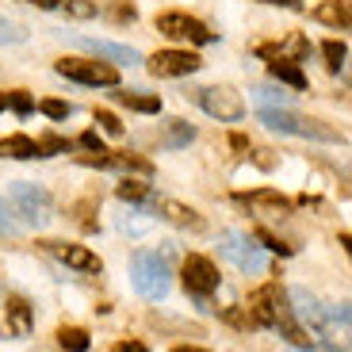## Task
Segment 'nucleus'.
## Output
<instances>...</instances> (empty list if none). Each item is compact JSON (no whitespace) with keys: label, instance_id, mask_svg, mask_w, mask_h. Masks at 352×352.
Here are the masks:
<instances>
[{"label":"nucleus","instance_id":"4468645a","mask_svg":"<svg viewBox=\"0 0 352 352\" xmlns=\"http://www.w3.org/2000/svg\"><path fill=\"white\" fill-rule=\"evenodd\" d=\"M4 318H8V333H12V337H27V333H31V326H35V318H31L27 299H8Z\"/></svg>","mask_w":352,"mask_h":352},{"label":"nucleus","instance_id":"39448f33","mask_svg":"<svg viewBox=\"0 0 352 352\" xmlns=\"http://www.w3.org/2000/svg\"><path fill=\"white\" fill-rule=\"evenodd\" d=\"M219 253L226 256L230 264H238L241 272H264V253L261 245H253V241L245 238V234H222L219 238Z\"/></svg>","mask_w":352,"mask_h":352},{"label":"nucleus","instance_id":"aec40b11","mask_svg":"<svg viewBox=\"0 0 352 352\" xmlns=\"http://www.w3.org/2000/svg\"><path fill=\"white\" fill-rule=\"evenodd\" d=\"M58 344H62L65 352H88L92 341H88V333L80 326H62L58 329Z\"/></svg>","mask_w":352,"mask_h":352},{"label":"nucleus","instance_id":"2f4dec72","mask_svg":"<svg viewBox=\"0 0 352 352\" xmlns=\"http://www.w3.org/2000/svg\"><path fill=\"white\" fill-rule=\"evenodd\" d=\"M192 126L188 123H180V119H173V142H192Z\"/></svg>","mask_w":352,"mask_h":352},{"label":"nucleus","instance_id":"f3484780","mask_svg":"<svg viewBox=\"0 0 352 352\" xmlns=\"http://www.w3.org/2000/svg\"><path fill=\"white\" fill-rule=\"evenodd\" d=\"M314 19H322V23L344 31V27H349V0H326V4H318Z\"/></svg>","mask_w":352,"mask_h":352},{"label":"nucleus","instance_id":"0eeeda50","mask_svg":"<svg viewBox=\"0 0 352 352\" xmlns=\"http://www.w3.org/2000/svg\"><path fill=\"white\" fill-rule=\"evenodd\" d=\"M261 123L272 126V131H283V134H314V138H337L329 126H318L314 119H299V115H291L287 107H264L261 111Z\"/></svg>","mask_w":352,"mask_h":352},{"label":"nucleus","instance_id":"423d86ee","mask_svg":"<svg viewBox=\"0 0 352 352\" xmlns=\"http://www.w3.org/2000/svg\"><path fill=\"white\" fill-rule=\"evenodd\" d=\"M69 80H80V85H119V69L107 62H85V58H62L54 65Z\"/></svg>","mask_w":352,"mask_h":352},{"label":"nucleus","instance_id":"5701e85b","mask_svg":"<svg viewBox=\"0 0 352 352\" xmlns=\"http://www.w3.org/2000/svg\"><path fill=\"white\" fill-rule=\"evenodd\" d=\"M322 54H326V65H329V69H341L344 58H349V46L337 43V38H329V43H322Z\"/></svg>","mask_w":352,"mask_h":352},{"label":"nucleus","instance_id":"dca6fc26","mask_svg":"<svg viewBox=\"0 0 352 352\" xmlns=\"http://www.w3.org/2000/svg\"><path fill=\"white\" fill-rule=\"evenodd\" d=\"M0 153L16 157V161H31V157H38V142L27 138V134H8V138L0 142Z\"/></svg>","mask_w":352,"mask_h":352},{"label":"nucleus","instance_id":"bb28decb","mask_svg":"<svg viewBox=\"0 0 352 352\" xmlns=\"http://www.w3.org/2000/svg\"><path fill=\"white\" fill-rule=\"evenodd\" d=\"M62 150H69V142L58 138V134H46V138L38 142V157H50V153H62Z\"/></svg>","mask_w":352,"mask_h":352},{"label":"nucleus","instance_id":"72a5a7b5","mask_svg":"<svg viewBox=\"0 0 352 352\" xmlns=\"http://www.w3.org/2000/svg\"><path fill=\"white\" fill-rule=\"evenodd\" d=\"M80 146H85V150H92V153L104 150V146H100V138H96V131H85V134H80Z\"/></svg>","mask_w":352,"mask_h":352},{"label":"nucleus","instance_id":"1a4fd4ad","mask_svg":"<svg viewBox=\"0 0 352 352\" xmlns=\"http://www.w3.org/2000/svg\"><path fill=\"white\" fill-rule=\"evenodd\" d=\"M199 65L203 62L195 58V54H188V50H157L150 58L153 77H188V73H195Z\"/></svg>","mask_w":352,"mask_h":352},{"label":"nucleus","instance_id":"a211bd4d","mask_svg":"<svg viewBox=\"0 0 352 352\" xmlns=\"http://www.w3.org/2000/svg\"><path fill=\"white\" fill-rule=\"evenodd\" d=\"M165 214L176 222V226H188V230H203V226H207L192 207H184V203H176V199H165Z\"/></svg>","mask_w":352,"mask_h":352},{"label":"nucleus","instance_id":"ddd939ff","mask_svg":"<svg viewBox=\"0 0 352 352\" xmlns=\"http://www.w3.org/2000/svg\"><path fill=\"white\" fill-rule=\"evenodd\" d=\"M287 299L295 302L291 310H295V314H299L302 322H307V326H314V329H322V326H326V310L318 307V299H314V295H307L302 287H291V291H287Z\"/></svg>","mask_w":352,"mask_h":352},{"label":"nucleus","instance_id":"a19ab883","mask_svg":"<svg viewBox=\"0 0 352 352\" xmlns=\"http://www.w3.org/2000/svg\"><path fill=\"white\" fill-rule=\"evenodd\" d=\"M0 107H4V92H0Z\"/></svg>","mask_w":352,"mask_h":352},{"label":"nucleus","instance_id":"9b49d317","mask_svg":"<svg viewBox=\"0 0 352 352\" xmlns=\"http://www.w3.org/2000/svg\"><path fill=\"white\" fill-rule=\"evenodd\" d=\"M238 199L245 203L253 214H261V219H283V214L291 211V203L283 199L280 192H272V188H261V192H241Z\"/></svg>","mask_w":352,"mask_h":352},{"label":"nucleus","instance_id":"7ed1b4c3","mask_svg":"<svg viewBox=\"0 0 352 352\" xmlns=\"http://www.w3.org/2000/svg\"><path fill=\"white\" fill-rule=\"evenodd\" d=\"M180 280H184L188 295H195V299H211L214 291H219V268H214L211 256L188 253L184 256V268H180Z\"/></svg>","mask_w":352,"mask_h":352},{"label":"nucleus","instance_id":"412c9836","mask_svg":"<svg viewBox=\"0 0 352 352\" xmlns=\"http://www.w3.org/2000/svg\"><path fill=\"white\" fill-rule=\"evenodd\" d=\"M119 96V104H126V107H134V111H161V100L157 96H146V92H115Z\"/></svg>","mask_w":352,"mask_h":352},{"label":"nucleus","instance_id":"a878e982","mask_svg":"<svg viewBox=\"0 0 352 352\" xmlns=\"http://www.w3.org/2000/svg\"><path fill=\"white\" fill-rule=\"evenodd\" d=\"M65 12H69L73 19H92L96 16V4H92V0H65Z\"/></svg>","mask_w":352,"mask_h":352},{"label":"nucleus","instance_id":"79ce46f5","mask_svg":"<svg viewBox=\"0 0 352 352\" xmlns=\"http://www.w3.org/2000/svg\"><path fill=\"white\" fill-rule=\"evenodd\" d=\"M299 352H302V349H299ZM314 352H318V349H314Z\"/></svg>","mask_w":352,"mask_h":352},{"label":"nucleus","instance_id":"6ab92c4d","mask_svg":"<svg viewBox=\"0 0 352 352\" xmlns=\"http://www.w3.org/2000/svg\"><path fill=\"white\" fill-rule=\"evenodd\" d=\"M268 69H272V77H276V80H283V85L299 88V92L307 88V73H302L299 65H291V62H272Z\"/></svg>","mask_w":352,"mask_h":352},{"label":"nucleus","instance_id":"c9c22d12","mask_svg":"<svg viewBox=\"0 0 352 352\" xmlns=\"http://www.w3.org/2000/svg\"><path fill=\"white\" fill-rule=\"evenodd\" d=\"M12 219H8V211H4V199H0V234H12Z\"/></svg>","mask_w":352,"mask_h":352},{"label":"nucleus","instance_id":"ea45409f","mask_svg":"<svg viewBox=\"0 0 352 352\" xmlns=\"http://www.w3.org/2000/svg\"><path fill=\"white\" fill-rule=\"evenodd\" d=\"M173 352H211V349H195V344H176Z\"/></svg>","mask_w":352,"mask_h":352},{"label":"nucleus","instance_id":"4be33fe9","mask_svg":"<svg viewBox=\"0 0 352 352\" xmlns=\"http://www.w3.org/2000/svg\"><path fill=\"white\" fill-rule=\"evenodd\" d=\"M115 195H119V199H131V203H142L146 195H150V184H142V180H123V184L115 188Z\"/></svg>","mask_w":352,"mask_h":352},{"label":"nucleus","instance_id":"f8f14e48","mask_svg":"<svg viewBox=\"0 0 352 352\" xmlns=\"http://www.w3.org/2000/svg\"><path fill=\"white\" fill-rule=\"evenodd\" d=\"M73 43H77L80 50L96 54V58H111V62H126V65H138V62H142L138 50H131V46H119V43H104V38H85V35H77Z\"/></svg>","mask_w":352,"mask_h":352},{"label":"nucleus","instance_id":"c85d7f7f","mask_svg":"<svg viewBox=\"0 0 352 352\" xmlns=\"http://www.w3.org/2000/svg\"><path fill=\"white\" fill-rule=\"evenodd\" d=\"M96 123L104 126L107 134H115V138H119V134H123V123H119V119H115L111 111H104V107H100V111H96Z\"/></svg>","mask_w":352,"mask_h":352},{"label":"nucleus","instance_id":"473e14b6","mask_svg":"<svg viewBox=\"0 0 352 352\" xmlns=\"http://www.w3.org/2000/svg\"><path fill=\"white\" fill-rule=\"evenodd\" d=\"M111 19H115V23H123V19L131 23V19H134V4H115V8H111Z\"/></svg>","mask_w":352,"mask_h":352},{"label":"nucleus","instance_id":"20e7f679","mask_svg":"<svg viewBox=\"0 0 352 352\" xmlns=\"http://www.w3.org/2000/svg\"><path fill=\"white\" fill-rule=\"evenodd\" d=\"M195 100H199V107L207 115H214L219 123H234V119H241V115H245V100H241L234 88H226V85L199 88V92H195Z\"/></svg>","mask_w":352,"mask_h":352},{"label":"nucleus","instance_id":"cd10ccee","mask_svg":"<svg viewBox=\"0 0 352 352\" xmlns=\"http://www.w3.org/2000/svg\"><path fill=\"white\" fill-rule=\"evenodd\" d=\"M38 111L50 115V119H65V115H69L73 107L65 104V100H43V104H38Z\"/></svg>","mask_w":352,"mask_h":352},{"label":"nucleus","instance_id":"9d476101","mask_svg":"<svg viewBox=\"0 0 352 352\" xmlns=\"http://www.w3.org/2000/svg\"><path fill=\"white\" fill-rule=\"evenodd\" d=\"M280 299H283V291L276 287V283H264V287H256L253 295H249V322H253V326H272Z\"/></svg>","mask_w":352,"mask_h":352},{"label":"nucleus","instance_id":"7c9ffc66","mask_svg":"<svg viewBox=\"0 0 352 352\" xmlns=\"http://www.w3.org/2000/svg\"><path fill=\"white\" fill-rule=\"evenodd\" d=\"M4 104H8L16 115H27V111H31V96H27V92H12V96L4 100Z\"/></svg>","mask_w":352,"mask_h":352},{"label":"nucleus","instance_id":"f03ea898","mask_svg":"<svg viewBox=\"0 0 352 352\" xmlns=\"http://www.w3.org/2000/svg\"><path fill=\"white\" fill-rule=\"evenodd\" d=\"M12 207H16V214H23V222H31V226H46V222H50V211H54L46 188L31 184V180H16V184H12Z\"/></svg>","mask_w":352,"mask_h":352},{"label":"nucleus","instance_id":"f257e3e1","mask_svg":"<svg viewBox=\"0 0 352 352\" xmlns=\"http://www.w3.org/2000/svg\"><path fill=\"white\" fill-rule=\"evenodd\" d=\"M168 261L165 256H157L153 249H142V253H134V261H131V283H134V291H138L146 302H161L168 295Z\"/></svg>","mask_w":352,"mask_h":352},{"label":"nucleus","instance_id":"2eb2a0df","mask_svg":"<svg viewBox=\"0 0 352 352\" xmlns=\"http://www.w3.org/2000/svg\"><path fill=\"white\" fill-rule=\"evenodd\" d=\"M58 256H62L69 268H80V272H100L104 264H100L96 253H88L85 245H58Z\"/></svg>","mask_w":352,"mask_h":352},{"label":"nucleus","instance_id":"4c0bfd02","mask_svg":"<svg viewBox=\"0 0 352 352\" xmlns=\"http://www.w3.org/2000/svg\"><path fill=\"white\" fill-rule=\"evenodd\" d=\"M261 4H280V8H299V0H261Z\"/></svg>","mask_w":352,"mask_h":352},{"label":"nucleus","instance_id":"c756f323","mask_svg":"<svg viewBox=\"0 0 352 352\" xmlns=\"http://www.w3.org/2000/svg\"><path fill=\"white\" fill-rule=\"evenodd\" d=\"M256 241H264V249H272V253H280V256H287V253H291V245H283L280 238H272L268 230H256Z\"/></svg>","mask_w":352,"mask_h":352},{"label":"nucleus","instance_id":"58836bf2","mask_svg":"<svg viewBox=\"0 0 352 352\" xmlns=\"http://www.w3.org/2000/svg\"><path fill=\"white\" fill-rule=\"evenodd\" d=\"M31 4H38V8H46V12H50V8H58L62 0H31Z\"/></svg>","mask_w":352,"mask_h":352},{"label":"nucleus","instance_id":"393cba45","mask_svg":"<svg viewBox=\"0 0 352 352\" xmlns=\"http://www.w3.org/2000/svg\"><path fill=\"white\" fill-rule=\"evenodd\" d=\"M23 38H27V31H23V27L0 16V43H23Z\"/></svg>","mask_w":352,"mask_h":352},{"label":"nucleus","instance_id":"6e6552de","mask_svg":"<svg viewBox=\"0 0 352 352\" xmlns=\"http://www.w3.org/2000/svg\"><path fill=\"white\" fill-rule=\"evenodd\" d=\"M157 31L168 38H188V43H211L214 38L199 19L184 16V12H165V16H157Z\"/></svg>","mask_w":352,"mask_h":352},{"label":"nucleus","instance_id":"e433bc0d","mask_svg":"<svg viewBox=\"0 0 352 352\" xmlns=\"http://www.w3.org/2000/svg\"><path fill=\"white\" fill-rule=\"evenodd\" d=\"M146 226H150V219H123V230H134V234L146 230Z\"/></svg>","mask_w":352,"mask_h":352},{"label":"nucleus","instance_id":"f704fd0d","mask_svg":"<svg viewBox=\"0 0 352 352\" xmlns=\"http://www.w3.org/2000/svg\"><path fill=\"white\" fill-rule=\"evenodd\" d=\"M111 352H150V349H146V344H142V341H119V344H115Z\"/></svg>","mask_w":352,"mask_h":352},{"label":"nucleus","instance_id":"b1692460","mask_svg":"<svg viewBox=\"0 0 352 352\" xmlns=\"http://www.w3.org/2000/svg\"><path fill=\"white\" fill-rule=\"evenodd\" d=\"M253 100H256L261 107H287V104H291L287 92H272V88H256Z\"/></svg>","mask_w":352,"mask_h":352}]
</instances>
